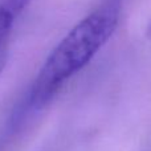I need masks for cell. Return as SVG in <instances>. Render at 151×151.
<instances>
[{
    "label": "cell",
    "instance_id": "277c9868",
    "mask_svg": "<svg viewBox=\"0 0 151 151\" xmlns=\"http://www.w3.org/2000/svg\"><path fill=\"white\" fill-rule=\"evenodd\" d=\"M146 36L151 39V20L149 21V24H147V28H146Z\"/></svg>",
    "mask_w": 151,
    "mask_h": 151
},
{
    "label": "cell",
    "instance_id": "6da1fadb",
    "mask_svg": "<svg viewBox=\"0 0 151 151\" xmlns=\"http://www.w3.org/2000/svg\"><path fill=\"white\" fill-rule=\"evenodd\" d=\"M121 0H106L83 17L50 52L36 80L21 101L29 113L45 107L61 86L85 68L114 33Z\"/></svg>",
    "mask_w": 151,
    "mask_h": 151
},
{
    "label": "cell",
    "instance_id": "7a4b0ae2",
    "mask_svg": "<svg viewBox=\"0 0 151 151\" xmlns=\"http://www.w3.org/2000/svg\"><path fill=\"white\" fill-rule=\"evenodd\" d=\"M31 0H0V47L7 45L12 27L17 16Z\"/></svg>",
    "mask_w": 151,
    "mask_h": 151
},
{
    "label": "cell",
    "instance_id": "3957f363",
    "mask_svg": "<svg viewBox=\"0 0 151 151\" xmlns=\"http://www.w3.org/2000/svg\"><path fill=\"white\" fill-rule=\"evenodd\" d=\"M8 60V52H7V45L4 47H0V73L3 72L5 64H7Z\"/></svg>",
    "mask_w": 151,
    "mask_h": 151
}]
</instances>
